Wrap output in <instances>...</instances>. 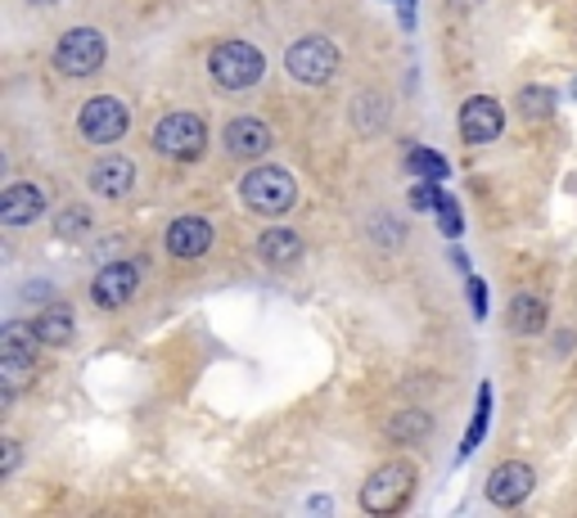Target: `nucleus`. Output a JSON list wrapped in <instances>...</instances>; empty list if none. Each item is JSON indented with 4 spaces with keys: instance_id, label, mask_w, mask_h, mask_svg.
I'll return each mask as SVG.
<instances>
[{
    "instance_id": "f257e3e1",
    "label": "nucleus",
    "mask_w": 577,
    "mask_h": 518,
    "mask_svg": "<svg viewBox=\"0 0 577 518\" xmlns=\"http://www.w3.org/2000/svg\"><path fill=\"white\" fill-rule=\"evenodd\" d=\"M208 73L226 96H244V90H253L266 77V55L253 41H221L208 55Z\"/></svg>"
},
{
    "instance_id": "f03ea898",
    "label": "nucleus",
    "mask_w": 577,
    "mask_h": 518,
    "mask_svg": "<svg viewBox=\"0 0 577 518\" xmlns=\"http://www.w3.org/2000/svg\"><path fill=\"white\" fill-rule=\"evenodd\" d=\"M239 199H244V208L258 212V217H284L298 203V180H294V172H284L275 163H258L244 180H239Z\"/></svg>"
},
{
    "instance_id": "7ed1b4c3",
    "label": "nucleus",
    "mask_w": 577,
    "mask_h": 518,
    "mask_svg": "<svg viewBox=\"0 0 577 518\" xmlns=\"http://www.w3.org/2000/svg\"><path fill=\"white\" fill-rule=\"evenodd\" d=\"M411 492H415V464L411 460H383L361 483V509L374 514V518H389V514L406 509Z\"/></svg>"
},
{
    "instance_id": "20e7f679",
    "label": "nucleus",
    "mask_w": 577,
    "mask_h": 518,
    "mask_svg": "<svg viewBox=\"0 0 577 518\" xmlns=\"http://www.w3.org/2000/svg\"><path fill=\"white\" fill-rule=\"evenodd\" d=\"M154 150L172 163H195L204 158L208 150V122L199 113H189V109H176L167 118H159L154 126Z\"/></svg>"
},
{
    "instance_id": "39448f33",
    "label": "nucleus",
    "mask_w": 577,
    "mask_h": 518,
    "mask_svg": "<svg viewBox=\"0 0 577 518\" xmlns=\"http://www.w3.org/2000/svg\"><path fill=\"white\" fill-rule=\"evenodd\" d=\"M284 73L303 86H325L334 73H339V45L329 36H298L284 51Z\"/></svg>"
},
{
    "instance_id": "423d86ee",
    "label": "nucleus",
    "mask_w": 577,
    "mask_h": 518,
    "mask_svg": "<svg viewBox=\"0 0 577 518\" xmlns=\"http://www.w3.org/2000/svg\"><path fill=\"white\" fill-rule=\"evenodd\" d=\"M55 68L64 77H90V73H100L105 59H109V41L95 32V27H68L59 41H55Z\"/></svg>"
},
{
    "instance_id": "0eeeda50",
    "label": "nucleus",
    "mask_w": 577,
    "mask_h": 518,
    "mask_svg": "<svg viewBox=\"0 0 577 518\" xmlns=\"http://www.w3.org/2000/svg\"><path fill=\"white\" fill-rule=\"evenodd\" d=\"M77 131H81V140H90V145L109 150V145H118V140L131 131V113L113 96H90L77 109Z\"/></svg>"
},
{
    "instance_id": "6e6552de",
    "label": "nucleus",
    "mask_w": 577,
    "mask_h": 518,
    "mask_svg": "<svg viewBox=\"0 0 577 518\" xmlns=\"http://www.w3.org/2000/svg\"><path fill=\"white\" fill-rule=\"evenodd\" d=\"M140 275H144V262H135V257L100 266V271H95V279H90V302L100 307V311L127 307L135 298V289H140Z\"/></svg>"
},
{
    "instance_id": "1a4fd4ad",
    "label": "nucleus",
    "mask_w": 577,
    "mask_h": 518,
    "mask_svg": "<svg viewBox=\"0 0 577 518\" xmlns=\"http://www.w3.org/2000/svg\"><path fill=\"white\" fill-rule=\"evenodd\" d=\"M533 487H537V469L523 464V460H505L488 474V500L497 509H519L527 496H533Z\"/></svg>"
},
{
    "instance_id": "9d476101",
    "label": "nucleus",
    "mask_w": 577,
    "mask_h": 518,
    "mask_svg": "<svg viewBox=\"0 0 577 518\" xmlns=\"http://www.w3.org/2000/svg\"><path fill=\"white\" fill-rule=\"evenodd\" d=\"M505 131V109L492 96H469L460 104V140L465 145H492Z\"/></svg>"
},
{
    "instance_id": "9b49d317",
    "label": "nucleus",
    "mask_w": 577,
    "mask_h": 518,
    "mask_svg": "<svg viewBox=\"0 0 577 518\" xmlns=\"http://www.w3.org/2000/svg\"><path fill=\"white\" fill-rule=\"evenodd\" d=\"M45 208H51V195H45V185H36V180H14L10 190L0 195V221L10 230L36 225L45 217Z\"/></svg>"
},
{
    "instance_id": "f8f14e48",
    "label": "nucleus",
    "mask_w": 577,
    "mask_h": 518,
    "mask_svg": "<svg viewBox=\"0 0 577 518\" xmlns=\"http://www.w3.org/2000/svg\"><path fill=\"white\" fill-rule=\"evenodd\" d=\"M221 145H226L230 158H244V163L266 158V150H271V126H266L262 118H253V113H239V118L226 122Z\"/></svg>"
},
{
    "instance_id": "ddd939ff",
    "label": "nucleus",
    "mask_w": 577,
    "mask_h": 518,
    "mask_svg": "<svg viewBox=\"0 0 577 518\" xmlns=\"http://www.w3.org/2000/svg\"><path fill=\"white\" fill-rule=\"evenodd\" d=\"M86 185H90V195H100V199H122L135 185V163L127 154H105V158H95Z\"/></svg>"
},
{
    "instance_id": "4468645a",
    "label": "nucleus",
    "mask_w": 577,
    "mask_h": 518,
    "mask_svg": "<svg viewBox=\"0 0 577 518\" xmlns=\"http://www.w3.org/2000/svg\"><path fill=\"white\" fill-rule=\"evenodd\" d=\"M213 249V221L208 217H176L167 225V253L176 262H195Z\"/></svg>"
},
{
    "instance_id": "2eb2a0df",
    "label": "nucleus",
    "mask_w": 577,
    "mask_h": 518,
    "mask_svg": "<svg viewBox=\"0 0 577 518\" xmlns=\"http://www.w3.org/2000/svg\"><path fill=\"white\" fill-rule=\"evenodd\" d=\"M258 257L271 266V271H288L303 262V234L288 230V225H275L258 240Z\"/></svg>"
},
{
    "instance_id": "dca6fc26",
    "label": "nucleus",
    "mask_w": 577,
    "mask_h": 518,
    "mask_svg": "<svg viewBox=\"0 0 577 518\" xmlns=\"http://www.w3.org/2000/svg\"><path fill=\"white\" fill-rule=\"evenodd\" d=\"M32 324H36L41 343H51V348H68V343L77 339V316H73V307H64V302H51Z\"/></svg>"
},
{
    "instance_id": "f3484780",
    "label": "nucleus",
    "mask_w": 577,
    "mask_h": 518,
    "mask_svg": "<svg viewBox=\"0 0 577 518\" xmlns=\"http://www.w3.org/2000/svg\"><path fill=\"white\" fill-rule=\"evenodd\" d=\"M510 329H514V334L537 339L542 329H546V302L537 294H514V302H510Z\"/></svg>"
},
{
    "instance_id": "a211bd4d",
    "label": "nucleus",
    "mask_w": 577,
    "mask_h": 518,
    "mask_svg": "<svg viewBox=\"0 0 577 518\" xmlns=\"http://www.w3.org/2000/svg\"><path fill=\"white\" fill-rule=\"evenodd\" d=\"M428 433H433V415H428V410H398L389 423H383V438L398 442V447L420 442V438H428Z\"/></svg>"
},
{
    "instance_id": "6ab92c4d",
    "label": "nucleus",
    "mask_w": 577,
    "mask_h": 518,
    "mask_svg": "<svg viewBox=\"0 0 577 518\" xmlns=\"http://www.w3.org/2000/svg\"><path fill=\"white\" fill-rule=\"evenodd\" d=\"M383 122H389V100H383V96L366 90V96H357V100H352V126H357V131L374 135Z\"/></svg>"
},
{
    "instance_id": "aec40b11",
    "label": "nucleus",
    "mask_w": 577,
    "mask_h": 518,
    "mask_svg": "<svg viewBox=\"0 0 577 518\" xmlns=\"http://www.w3.org/2000/svg\"><path fill=\"white\" fill-rule=\"evenodd\" d=\"M36 324H23V320H10L6 329H0V356H36Z\"/></svg>"
},
{
    "instance_id": "412c9836",
    "label": "nucleus",
    "mask_w": 577,
    "mask_h": 518,
    "mask_svg": "<svg viewBox=\"0 0 577 518\" xmlns=\"http://www.w3.org/2000/svg\"><path fill=\"white\" fill-rule=\"evenodd\" d=\"M488 423H492V384L478 388V410H473L469 433L460 438V460H469L478 451V442H483V433H488Z\"/></svg>"
},
{
    "instance_id": "4be33fe9",
    "label": "nucleus",
    "mask_w": 577,
    "mask_h": 518,
    "mask_svg": "<svg viewBox=\"0 0 577 518\" xmlns=\"http://www.w3.org/2000/svg\"><path fill=\"white\" fill-rule=\"evenodd\" d=\"M519 113H523L527 122L551 118V113H555V90H551V86H523V90H519Z\"/></svg>"
},
{
    "instance_id": "5701e85b",
    "label": "nucleus",
    "mask_w": 577,
    "mask_h": 518,
    "mask_svg": "<svg viewBox=\"0 0 577 518\" xmlns=\"http://www.w3.org/2000/svg\"><path fill=\"white\" fill-rule=\"evenodd\" d=\"M90 225H95V217H90V208H81V203L64 208V212L55 217L59 240H86V234H90Z\"/></svg>"
},
{
    "instance_id": "b1692460",
    "label": "nucleus",
    "mask_w": 577,
    "mask_h": 518,
    "mask_svg": "<svg viewBox=\"0 0 577 518\" xmlns=\"http://www.w3.org/2000/svg\"><path fill=\"white\" fill-rule=\"evenodd\" d=\"M406 167L415 172V176H424V180H447V158L438 154V150H411V158H406Z\"/></svg>"
},
{
    "instance_id": "393cba45",
    "label": "nucleus",
    "mask_w": 577,
    "mask_h": 518,
    "mask_svg": "<svg viewBox=\"0 0 577 518\" xmlns=\"http://www.w3.org/2000/svg\"><path fill=\"white\" fill-rule=\"evenodd\" d=\"M433 212H438V225H443V234H447V240H460V230H465V217H460V203L443 190V199H438V208H433Z\"/></svg>"
},
{
    "instance_id": "a878e982",
    "label": "nucleus",
    "mask_w": 577,
    "mask_h": 518,
    "mask_svg": "<svg viewBox=\"0 0 577 518\" xmlns=\"http://www.w3.org/2000/svg\"><path fill=\"white\" fill-rule=\"evenodd\" d=\"M438 199H443V180H424L420 176V185H415V190H411V208H438Z\"/></svg>"
},
{
    "instance_id": "bb28decb",
    "label": "nucleus",
    "mask_w": 577,
    "mask_h": 518,
    "mask_svg": "<svg viewBox=\"0 0 577 518\" xmlns=\"http://www.w3.org/2000/svg\"><path fill=\"white\" fill-rule=\"evenodd\" d=\"M469 298H473V316L483 320V316H488V285H483L478 275H469Z\"/></svg>"
},
{
    "instance_id": "cd10ccee",
    "label": "nucleus",
    "mask_w": 577,
    "mask_h": 518,
    "mask_svg": "<svg viewBox=\"0 0 577 518\" xmlns=\"http://www.w3.org/2000/svg\"><path fill=\"white\" fill-rule=\"evenodd\" d=\"M19 460H23V447H19L14 438H6V460H0V478H10L14 469H19Z\"/></svg>"
},
{
    "instance_id": "c85d7f7f",
    "label": "nucleus",
    "mask_w": 577,
    "mask_h": 518,
    "mask_svg": "<svg viewBox=\"0 0 577 518\" xmlns=\"http://www.w3.org/2000/svg\"><path fill=\"white\" fill-rule=\"evenodd\" d=\"M451 262H456V271H465V275H469V257H465L460 249H451Z\"/></svg>"
},
{
    "instance_id": "c756f323",
    "label": "nucleus",
    "mask_w": 577,
    "mask_h": 518,
    "mask_svg": "<svg viewBox=\"0 0 577 518\" xmlns=\"http://www.w3.org/2000/svg\"><path fill=\"white\" fill-rule=\"evenodd\" d=\"M568 96H573V104H577V77H573V81H568Z\"/></svg>"
},
{
    "instance_id": "7c9ffc66",
    "label": "nucleus",
    "mask_w": 577,
    "mask_h": 518,
    "mask_svg": "<svg viewBox=\"0 0 577 518\" xmlns=\"http://www.w3.org/2000/svg\"><path fill=\"white\" fill-rule=\"evenodd\" d=\"M32 5H55V0H32Z\"/></svg>"
},
{
    "instance_id": "2f4dec72",
    "label": "nucleus",
    "mask_w": 577,
    "mask_h": 518,
    "mask_svg": "<svg viewBox=\"0 0 577 518\" xmlns=\"http://www.w3.org/2000/svg\"><path fill=\"white\" fill-rule=\"evenodd\" d=\"M398 5H402V10H411V0H398Z\"/></svg>"
}]
</instances>
